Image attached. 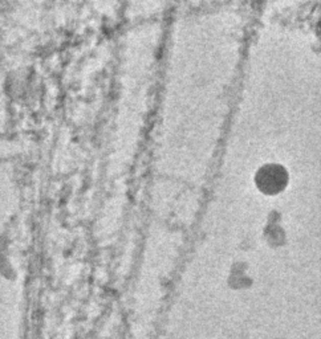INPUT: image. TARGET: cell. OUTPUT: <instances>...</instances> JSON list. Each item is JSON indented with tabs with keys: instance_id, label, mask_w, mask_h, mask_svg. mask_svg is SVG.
<instances>
[{
	"instance_id": "1",
	"label": "cell",
	"mask_w": 321,
	"mask_h": 339,
	"mask_svg": "<svg viewBox=\"0 0 321 339\" xmlns=\"http://www.w3.org/2000/svg\"><path fill=\"white\" fill-rule=\"evenodd\" d=\"M255 180L264 194H278L287 185V171L279 165L264 166L256 174Z\"/></svg>"
}]
</instances>
